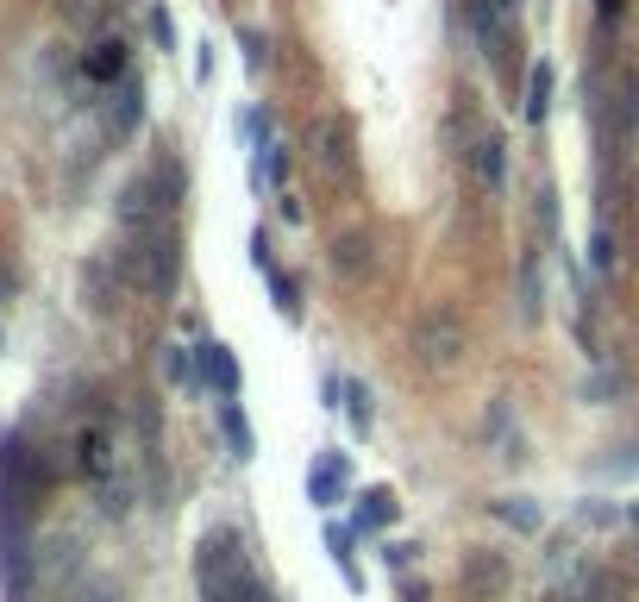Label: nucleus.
<instances>
[{"instance_id":"nucleus-1","label":"nucleus","mask_w":639,"mask_h":602,"mask_svg":"<svg viewBox=\"0 0 639 602\" xmlns=\"http://www.w3.org/2000/svg\"><path fill=\"white\" fill-rule=\"evenodd\" d=\"M408 352H414L420 370H439V377H452V370L470 358V320H464L458 301H433V308L414 314Z\"/></svg>"},{"instance_id":"nucleus-2","label":"nucleus","mask_w":639,"mask_h":602,"mask_svg":"<svg viewBox=\"0 0 639 602\" xmlns=\"http://www.w3.org/2000/svg\"><path fill=\"white\" fill-rule=\"evenodd\" d=\"M120 270H126V283H132L138 295L170 301L176 283H182V239H176V226H157V233H132L126 251H120Z\"/></svg>"},{"instance_id":"nucleus-3","label":"nucleus","mask_w":639,"mask_h":602,"mask_svg":"<svg viewBox=\"0 0 639 602\" xmlns=\"http://www.w3.org/2000/svg\"><path fill=\"white\" fill-rule=\"evenodd\" d=\"M464 602H502L508 584H514V565H508V552H464Z\"/></svg>"},{"instance_id":"nucleus-4","label":"nucleus","mask_w":639,"mask_h":602,"mask_svg":"<svg viewBox=\"0 0 639 602\" xmlns=\"http://www.w3.org/2000/svg\"><path fill=\"white\" fill-rule=\"evenodd\" d=\"M188 383H195V389H213V396H239V358H232L226 352V345H213V339H201L195 345V352H188Z\"/></svg>"},{"instance_id":"nucleus-5","label":"nucleus","mask_w":639,"mask_h":602,"mask_svg":"<svg viewBox=\"0 0 639 602\" xmlns=\"http://www.w3.org/2000/svg\"><path fill=\"white\" fill-rule=\"evenodd\" d=\"M326 270H333V283H370L376 276V233H339L326 245Z\"/></svg>"},{"instance_id":"nucleus-6","label":"nucleus","mask_w":639,"mask_h":602,"mask_svg":"<svg viewBox=\"0 0 639 602\" xmlns=\"http://www.w3.org/2000/svg\"><path fill=\"white\" fill-rule=\"evenodd\" d=\"M307 151H314V170H320L326 182L351 176V132L333 120V113H320V120H314V132H307Z\"/></svg>"},{"instance_id":"nucleus-7","label":"nucleus","mask_w":639,"mask_h":602,"mask_svg":"<svg viewBox=\"0 0 639 602\" xmlns=\"http://www.w3.org/2000/svg\"><path fill=\"white\" fill-rule=\"evenodd\" d=\"M345 490H351V465L339 452H320L314 471H307V502H314V508H339Z\"/></svg>"},{"instance_id":"nucleus-8","label":"nucleus","mask_w":639,"mask_h":602,"mask_svg":"<svg viewBox=\"0 0 639 602\" xmlns=\"http://www.w3.org/2000/svg\"><path fill=\"white\" fill-rule=\"evenodd\" d=\"M470 176H477V189H489V195L508 182V145L495 132H483L477 145H470Z\"/></svg>"},{"instance_id":"nucleus-9","label":"nucleus","mask_w":639,"mask_h":602,"mask_svg":"<svg viewBox=\"0 0 639 602\" xmlns=\"http://www.w3.org/2000/svg\"><path fill=\"white\" fill-rule=\"evenodd\" d=\"M138 120H145V88H138V82H120V88L107 95V138H132Z\"/></svg>"},{"instance_id":"nucleus-10","label":"nucleus","mask_w":639,"mask_h":602,"mask_svg":"<svg viewBox=\"0 0 639 602\" xmlns=\"http://www.w3.org/2000/svg\"><path fill=\"white\" fill-rule=\"evenodd\" d=\"M82 69H88V82L120 88V82H126V44H120V38H101V44L82 57Z\"/></svg>"},{"instance_id":"nucleus-11","label":"nucleus","mask_w":639,"mask_h":602,"mask_svg":"<svg viewBox=\"0 0 639 602\" xmlns=\"http://www.w3.org/2000/svg\"><path fill=\"white\" fill-rule=\"evenodd\" d=\"M326 396H333V408H339V396H345L351 427H358V433H370V389H364L358 377H333V383H326Z\"/></svg>"},{"instance_id":"nucleus-12","label":"nucleus","mask_w":639,"mask_h":602,"mask_svg":"<svg viewBox=\"0 0 639 602\" xmlns=\"http://www.w3.org/2000/svg\"><path fill=\"white\" fill-rule=\"evenodd\" d=\"M257 182H264V189H289V145H282V138H270V145H257Z\"/></svg>"},{"instance_id":"nucleus-13","label":"nucleus","mask_w":639,"mask_h":602,"mask_svg":"<svg viewBox=\"0 0 639 602\" xmlns=\"http://www.w3.org/2000/svg\"><path fill=\"white\" fill-rule=\"evenodd\" d=\"M326 552H333V565L345 571V584H351V590H364L358 552H351V527H339V521H326Z\"/></svg>"},{"instance_id":"nucleus-14","label":"nucleus","mask_w":639,"mask_h":602,"mask_svg":"<svg viewBox=\"0 0 639 602\" xmlns=\"http://www.w3.org/2000/svg\"><path fill=\"white\" fill-rule=\"evenodd\" d=\"M395 515H401V502L389 490H364L358 496V534H376V527H389Z\"/></svg>"},{"instance_id":"nucleus-15","label":"nucleus","mask_w":639,"mask_h":602,"mask_svg":"<svg viewBox=\"0 0 639 602\" xmlns=\"http://www.w3.org/2000/svg\"><path fill=\"white\" fill-rule=\"evenodd\" d=\"M546 107H552V63H533V69H527V101H520V113L539 126V120H546Z\"/></svg>"},{"instance_id":"nucleus-16","label":"nucleus","mask_w":639,"mask_h":602,"mask_svg":"<svg viewBox=\"0 0 639 602\" xmlns=\"http://www.w3.org/2000/svg\"><path fill=\"white\" fill-rule=\"evenodd\" d=\"M539 308H546V283H539V258L520 264V320H539Z\"/></svg>"},{"instance_id":"nucleus-17","label":"nucleus","mask_w":639,"mask_h":602,"mask_svg":"<svg viewBox=\"0 0 639 602\" xmlns=\"http://www.w3.org/2000/svg\"><path fill=\"white\" fill-rule=\"evenodd\" d=\"M489 508H495L508 527H520V534H539V527H546V515H539L527 496H508V502H489Z\"/></svg>"},{"instance_id":"nucleus-18","label":"nucleus","mask_w":639,"mask_h":602,"mask_svg":"<svg viewBox=\"0 0 639 602\" xmlns=\"http://www.w3.org/2000/svg\"><path fill=\"white\" fill-rule=\"evenodd\" d=\"M589 264H596L602 276H621V245H614V226L608 220L596 226V239H589Z\"/></svg>"},{"instance_id":"nucleus-19","label":"nucleus","mask_w":639,"mask_h":602,"mask_svg":"<svg viewBox=\"0 0 639 602\" xmlns=\"http://www.w3.org/2000/svg\"><path fill=\"white\" fill-rule=\"evenodd\" d=\"M220 427H226V439H232V452H239V458H251V452H257L251 421L239 414V402H220Z\"/></svg>"},{"instance_id":"nucleus-20","label":"nucleus","mask_w":639,"mask_h":602,"mask_svg":"<svg viewBox=\"0 0 639 602\" xmlns=\"http://www.w3.org/2000/svg\"><path fill=\"white\" fill-rule=\"evenodd\" d=\"M270 289H276V314H282V320H301V289L289 283V276L270 270Z\"/></svg>"},{"instance_id":"nucleus-21","label":"nucleus","mask_w":639,"mask_h":602,"mask_svg":"<svg viewBox=\"0 0 639 602\" xmlns=\"http://www.w3.org/2000/svg\"><path fill=\"white\" fill-rule=\"evenodd\" d=\"M82 289H88V301H94L101 314L113 308V301H107V264H88V270H82Z\"/></svg>"},{"instance_id":"nucleus-22","label":"nucleus","mask_w":639,"mask_h":602,"mask_svg":"<svg viewBox=\"0 0 639 602\" xmlns=\"http://www.w3.org/2000/svg\"><path fill=\"white\" fill-rule=\"evenodd\" d=\"M69 602H120V590H113L107 577H94V584H82V590L69 596Z\"/></svg>"},{"instance_id":"nucleus-23","label":"nucleus","mask_w":639,"mask_h":602,"mask_svg":"<svg viewBox=\"0 0 639 602\" xmlns=\"http://www.w3.org/2000/svg\"><path fill=\"white\" fill-rule=\"evenodd\" d=\"M69 19H76V26H94V19H101V7H94V0H69V7H63Z\"/></svg>"},{"instance_id":"nucleus-24","label":"nucleus","mask_w":639,"mask_h":602,"mask_svg":"<svg viewBox=\"0 0 639 602\" xmlns=\"http://www.w3.org/2000/svg\"><path fill=\"white\" fill-rule=\"evenodd\" d=\"M276 214H282V220H289V226H301V201H295L289 189H282V195H276Z\"/></svg>"},{"instance_id":"nucleus-25","label":"nucleus","mask_w":639,"mask_h":602,"mask_svg":"<svg viewBox=\"0 0 639 602\" xmlns=\"http://www.w3.org/2000/svg\"><path fill=\"white\" fill-rule=\"evenodd\" d=\"M232 602H276L264 584H251V577H245V584H239V596H232Z\"/></svg>"},{"instance_id":"nucleus-26","label":"nucleus","mask_w":639,"mask_h":602,"mask_svg":"<svg viewBox=\"0 0 639 602\" xmlns=\"http://www.w3.org/2000/svg\"><path fill=\"white\" fill-rule=\"evenodd\" d=\"M245 63L264 69V38H257V32H245Z\"/></svg>"},{"instance_id":"nucleus-27","label":"nucleus","mask_w":639,"mask_h":602,"mask_svg":"<svg viewBox=\"0 0 639 602\" xmlns=\"http://www.w3.org/2000/svg\"><path fill=\"white\" fill-rule=\"evenodd\" d=\"M151 32H157V44H176V32H170V13H151Z\"/></svg>"},{"instance_id":"nucleus-28","label":"nucleus","mask_w":639,"mask_h":602,"mask_svg":"<svg viewBox=\"0 0 639 602\" xmlns=\"http://www.w3.org/2000/svg\"><path fill=\"white\" fill-rule=\"evenodd\" d=\"M596 13H602V19H614V13H621V0H596Z\"/></svg>"},{"instance_id":"nucleus-29","label":"nucleus","mask_w":639,"mask_h":602,"mask_svg":"<svg viewBox=\"0 0 639 602\" xmlns=\"http://www.w3.org/2000/svg\"><path fill=\"white\" fill-rule=\"evenodd\" d=\"M7 289H13V276H7V270H0V295H7Z\"/></svg>"},{"instance_id":"nucleus-30","label":"nucleus","mask_w":639,"mask_h":602,"mask_svg":"<svg viewBox=\"0 0 639 602\" xmlns=\"http://www.w3.org/2000/svg\"><path fill=\"white\" fill-rule=\"evenodd\" d=\"M627 521H633V527H639V502H633V508H627Z\"/></svg>"}]
</instances>
